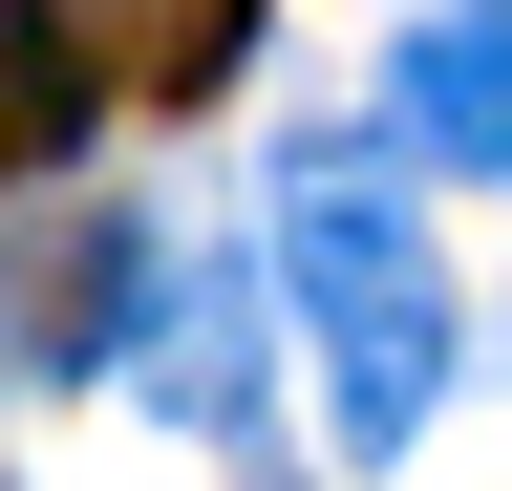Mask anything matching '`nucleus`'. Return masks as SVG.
Returning <instances> with one entry per match:
<instances>
[{"label":"nucleus","mask_w":512,"mask_h":491,"mask_svg":"<svg viewBox=\"0 0 512 491\" xmlns=\"http://www.w3.org/2000/svg\"><path fill=\"white\" fill-rule=\"evenodd\" d=\"M64 43H86V86H150V107H214L256 0H64Z\"/></svg>","instance_id":"20e7f679"},{"label":"nucleus","mask_w":512,"mask_h":491,"mask_svg":"<svg viewBox=\"0 0 512 491\" xmlns=\"http://www.w3.org/2000/svg\"><path fill=\"white\" fill-rule=\"evenodd\" d=\"M86 43H64V0H0V193H22V171H64L86 150Z\"/></svg>","instance_id":"39448f33"},{"label":"nucleus","mask_w":512,"mask_h":491,"mask_svg":"<svg viewBox=\"0 0 512 491\" xmlns=\"http://www.w3.org/2000/svg\"><path fill=\"white\" fill-rule=\"evenodd\" d=\"M128 363H150L171 427H256V278H150V321H128Z\"/></svg>","instance_id":"7ed1b4c3"},{"label":"nucleus","mask_w":512,"mask_h":491,"mask_svg":"<svg viewBox=\"0 0 512 491\" xmlns=\"http://www.w3.org/2000/svg\"><path fill=\"white\" fill-rule=\"evenodd\" d=\"M0 363H22V321H0Z\"/></svg>","instance_id":"0eeeda50"},{"label":"nucleus","mask_w":512,"mask_h":491,"mask_svg":"<svg viewBox=\"0 0 512 491\" xmlns=\"http://www.w3.org/2000/svg\"><path fill=\"white\" fill-rule=\"evenodd\" d=\"M406 150L427 171H512V0H427L406 22Z\"/></svg>","instance_id":"f03ea898"},{"label":"nucleus","mask_w":512,"mask_h":491,"mask_svg":"<svg viewBox=\"0 0 512 491\" xmlns=\"http://www.w3.org/2000/svg\"><path fill=\"white\" fill-rule=\"evenodd\" d=\"M150 235H64V278H43V363H128V321H150Z\"/></svg>","instance_id":"423d86ee"},{"label":"nucleus","mask_w":512,"mask_h":491,"mask_svg":"<svg viewBox=\"0 0 512 491\" xmlns=\"http://www.w3.org/2000/svg\"><path fill=\"white\" fill-rule=\"evenodd\" d=\"M278 299L320 321V427L342 449H406L448 406V257H427L384 150H299L278 171Z\"/></svg>","instance_id":"f257e3e1"}]
</instances>
